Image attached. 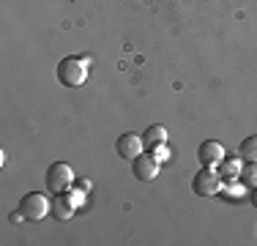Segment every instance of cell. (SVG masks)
I'll use <instances>...</instances> for the list:
<instances>
[{
	"mask_svg": "<svg viewBox=\"0 0 257 246\" xmlns=\"http://www.w3.org/2000/svg\"><path fill=\"white\" fill-rule=\"evenodd\" d=\"M88 74H90V60L79 58V55H69L58 63V79L63 88H82L88 82Z\"/></svg>",
	"mask_w": 257,
	"mask_h": 246,
	"instance_id": "6da1fadb",
	"label": "cell"
},
{
	"mask_svg": "<svg viewBox=\"0 0 257 246\" xmlns=\"http://www.w3.org/2000/svg\"><path fill=\"white\" fill-rule=\"evenodd\" d=\"M17 211L22 213V219H25V221H41L47 213L52 211V202L47 200L41 192H28L20 200V208H17Z\"/></svg>",
	"mask_w": 257,
	"mask_h": 246,
	"instance_id": "7a4b0ae2",
	"label": "cell"
},
{
	"mask_svg": "<svg viewBox=\"0 0 257 246\" xmlns=\"http://www.w3.org/2000/svg\"><path fill=\"white\" fill-rule=\"evenodd\" d=\"M71 183H74V170H71L69 164H66V162L50 164V170H47V189H50L52 194L69 192Z\"/></svg>",
	"mask_w": 257,
	"mask_h": 246,
	"instance_id": "3957f363",
	"label": "cell"
},
{
	"mask_svg": "<svg viewBox=\"0 0 257 246\" xmlns=\"http://www.w3.org/2000/svg\"><path fill=\"white\" fill-rule=\"evenodd\" d=\"M219 189H222V175L213 167H203L192 181V192L197 197H216Z\"/></svg>",
	"mask_w": 257,
	"mask_h": 246,
	"instance_id": "277c9868",
	"label": "cell"
},
{
	"mask_svg": "<svg viewBox=\"0 0 257 246\" xmlns=\"http://www.w3.org/2000/svg\"><path fill=\"white\" fill-rule=\"evenodd\" d=\"M132 172L137 175V181H154L159 175V162L148 153H140L137 159H132Z\"/></svg>",
	"mask_w": 257,
	"mask_h": 246,
	"instance_id": "5b68a950",
	"label": "cell"
},
{
	"mask_svg": "<svg viewBox=\"0 0 257 246\" xmlns=\"http://www.w3.org/2000/svg\"><path fill=\"white\" fill-rule=\"evenodd\" d=\"M197 159L203 162V167H219L224 159V148L216 140H205L203 145L197 148Z\"/></svg>",
	"mask_w": 257,
	"mask_h": 246,
	"instance_id": "8992f818",
	"label": "cell"
},
{
	"mask_svg": "<svg viewBox=\"0 0 257 246\" xmlns=\"http://www.w3.org/2000/svg\"><path fill=\"white\" fill-rule=\"evenodd\" d=\"M77 197L74 194H58L52 200V213H55V219H60V221H69L71 216H74V211H77Z\"/></svg>",
	"mask_w": 257,
	"mask_h": 246,
	"instance_id": "52a82bcc",
	"label": "cell"
},
{
	"mask_svg": "<svg viewBox=\"0 0 257 246\" xmlns=\"http://www.w3.org/2000/svg\"><path fill=\"white\" fill-rule=\"evenodd\" d=\"M140 153H143V137H137V134H123V137H118V156L137 159Z\"/></svg>",
	"mask_w": 257,
	"mask_h": 246,
	"instance_id": "ba28073f",
	"label": "cell"
},
{
	"mask_svg": "<svg viewBox=\"0 0 257 246\" xmlns=\"http://www.w3.org/2000/svg\"><path fill=\"white\" fill-rule=\"evenodd\" d=\"M219 175H222V181L224 178H238L241 175V159L238 156H224L222 159V164H219Z\"/></svg>",
	"mask_w": 257,
	"mask_h": 246,
	"instance_id": "9c48e42d",
	"label": "cell"
},
{
	"mask_svg": "<svg viewBox=\"0 0 257 246\" xmlns=\"http://www.w3.org/2000/svg\"><path fill=\"white\" fill-rule=\"evenodd\" d=\"M143 143H148V148L164 145V143H167V129H164V126H151L148 134L143 137Z\"/></svg>",
	"mask_w": 257,
	"mask_h": 246,
	"instance_id": "30bf717a",
	"label": "cell"
},
{
	"mask_svg": "<svg viewBox=\"0 0 257 246\" xmlns=\"http://www.w3.org/2000/svg\"><path fill=\"white\" fill-rule=\"evenodd\" d=\"M238 153H241V159H246V162H257V134L243 140L241 148H238Z\"/></svg>",
	"mask_w": 257,
	"mask_h": 246,
	"instance_id": "8fae6325",
	"label": "cell"
},
{
	"mask_svg": "<svg viewBox=\"0 0 257 246\" xmlns=\"http://www.w3.org/2000/svg\"><path fill=\"white\" fill-rule=\"evenodd\" d=\"M238 178H241L249 189L257 186V162H246V167H241V175Z\"/></svg>",
	"mask_w": 257,
	"mask_h": 246,
	"instance_id": "7c38bea8",
	"label": "cell"
},
{
	"mask_svg": "<svg viewBox=\"0 0 257 246\" xmlns=\"http://www.w3.org/2000/svg\"><path fill=\"white\" fill-rule=\"evenodd\" d=\"M151 151H154V159H156V162H164V159L170 156L167 145H156V148H151Z\"/></svg>",
	"mask_w": 257,
	"mask_h": 246,
	"instance_id": "4fadbf2b",
	"label": "cell"
},
{
	"mask_svg": "<svg viewBox=\"0 0 257 246\" xmlns=\"http://www.w3.org/2000/svg\"><path fill=\"white\" fill-rule=\"evenodd\" d=\"M249 200H252V205L257 208V186H252V194H249Z\"/></svg>",
	"mask_w": 257,
	"mask_h": 246,
	"instance_id": "5bb4252c",
	"label": "cell"
}]
</instances>
